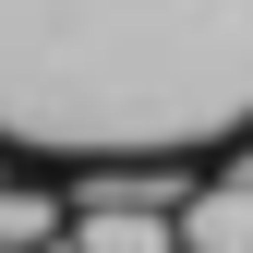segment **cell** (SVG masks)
<instances>
[{"label":"cell","mask_w":253,"mask_h":253,"mask_svg":"<svg viewBox=\"0 0 253 253\" xmlns=\"http://www.w3.org/2000/svg\"><path fill=\"white\" fill-rule=\"evenodd\" d=\"M181 241H193V253H253V169H229L217 193L181 205Z\"/></svg>","instance_id":"1"},{"label":"cell","mask_w":253,"mask_h":253,"mask_svg":"<svg viewBox=\"0 0 253 253\" xmlns=\"http://www.w3.org/2000/svg\"><path fill=\"white\" fill-rule=\"evenodd\" d=\"M84 253H181L169 205H84Z\"/></svg>","instance_id":"2"},{"label":"cell","mask_w":253,"mask_h":253,"mask_svg":"<svg viewBox=\"0 0 253 253\" xmlns=\"http://www.w3.org/2000/svg\"><path fill=\"white\" fill-rule=\"evenodd\" d=\"M48 229H60V205L24 193V181H0V241H48Z\"/></svg>","instance_id":"3"},{"label":"cell","mask_w":253,"mask_h":253,"mask_svg":"<svg viewBox=\"0 0 253 253\" xmlns=\"http://www.w3.org/2000/svg\"><path fill=\"white\" fill-rule=\"evenodd\" d=\"M0 253H37V241H0Z\"/></svg>","instance_id":"4"},{"label":"cell","mask_w":253,"mask_h":253,"mask_svg":"<svg viewBox=\"0 0 253 253\" xmlns=\"http://www.w3.org/2000/svg\"><path fill=\"white\" fill-rule=\"evenodd\" d=\"M181 253H193V241H181Z\"/></svg>","instance_id":"5"}]
</instances>
